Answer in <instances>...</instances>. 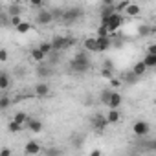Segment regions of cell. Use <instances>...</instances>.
Masks as SVG:
<instances>
[{"instance_id":"1","label":"cell","mask_w":156,"mask_h":156,"mask_svg":"<svg viewBox=\"0 0 156 156\" xmlns=\"http://www.w3.org/2000/svg\"><path fill=\"white\" fill-rule=\"evenodd\" d=\"M92 62H90V57L87 51H79V53H75L73 59L70 61V70L73 73H87L90 70Z\"/></svg>"},{"instance_id":"2","label":"cell","mask_w":156,"mask_h":156,"mask_svg":"<svg viewBox=\"0 0 156 156\" xmlns=\"http://www.w3.org/2000/svg\"><path fill=\"white\" fill-rule=\"evenodd\" d=\"M123 22H125V19H123V15H121V13H118V11H116V13H112L108 19H103V20H101V24H105V26L108 28V31H110V33L118 31V30L123 26Z\"/></svg>"},{"instance_id":"3","label":"cell","mask_w":156,"mask_h":156,"mask_svg":"<svg viewBox=\"0 0 156 156\" xmlns=\"http://www.w3.org/2000/svg\"><path fill=\"white\" fill-rule=\"evenodd\" d=\"M83 17V9L81 8H68V9H64V15H62V22L64 24H73V22H77Z\"/></svg>"},{"instance_id":"4","label":"cell","mask_w":156,"mask_h":156,"mask_svg":"<svg viewBox=\"0 0 156 156\" xmlns=\"http://www.w3.org/2000/svg\"><path fill=\"white\" fill-rule=\"evenodd\" d=\"M108 125H110V123H108L107 116H103V114H96V116L92 118V127H94V130H98V132H103Z\"/></svg>"},{"instance_id":"5","label":"cell","mask_w":156,"mask_h":156,"mask_svg":"<svg viewBox=\"0 0 156 156\" xmlns=\"http://www.w3.org/2000/svg\"><path fill=\"white\" fill-rule=\"evenodd\" d=\"M37 24H42V26H50L55 19H53V15H51V9H41L39 13H37Z\"/></svg>"},{"instance_id":"6","label":"cell","mask_w":156,"mask_h":156,"mask_svg":"<svg viewBox=\"0 0 156 156\" xmlns=\"http://www.w3.org/2000/svg\"><path fill=\"white\" fill-rule=\"evenodd\" d=\"M149 130H151V127H149L147 121H141V119H140V121H136V123L132 125V132H134L136 136H140V138H141V136H147Z\"/></svg>"},{"instance_id":"7","label":"cell","mask_w":156,"mask_h":156,"mask_svg":"<svg viewBox=\"0 0 156 156\" xmlns=\"http://www.w3.org/2000/svg\"><path fill=\"white\" fill-rule=\"evenodd\" d=\"M112 46V37L110 35H98V50L99 51H107Z\"/></svg>"},{"instance_id":"8","label":"cell","mask_w":156,"mask_h":156,"mask_svg":"<svg viewBox=\"0 0 156 156\" xmlns=\"http://www.w3.org/2000/svg\"><path fill=\"white\" fill-rule=\"evenodd\" d=\"M48 94H50V87H48V83L41 81V83L35 85V96H37V98H48Z\"/></svg>"},{"instance_id":"9","label":"cell","mask_w":156,"mask_h":156,"mask_svg":"<svg viewBox=\"0 0 156 156\" xmlns=\"http://www.w3.org/2000/svg\"><path fill=\"white\" fill-rule=\"evenodd\" d=\"M26 127L31 130V132H35V134H39L41 130H42V121H39V119H33V118H28V121H26Z\"/></svg>"},{"instance_id":"10","label":"cell","mask_w":156,"mask_h":156,"mask_svg":"<svg viewBox=\"0 0 156 156\" xmlns=\"http://www.w3.org/2000/svg\"><path fill=\"white\" fill-rule=\"evenodd\" d=\"M39 152H42V149L37 141H28L24 145V154H39Z\"/></svg>"},{"instance_id":"11","label":"cell","mask_w":156,"mask_h":156,"mask_svg":"<svg viewBox=\"0 0 156 156\" xmlns=\"http://www.w3.org/2000/svg\"><path fill=\"white\" fill-rule=\"evenodd\" d=\"M121 103H123L121 94H119V92H112L110 101H108V108H119V107H121Z\"/></svg>"},{"instance_id":"12","label":"cell","mask_w":156,"mask_h":156,"mask_svg":"<svg viewBox=\"0 0 156 156\" xmlns=\"http://www.w3.org/2000/svg\"><path fill=\"white\" fill-rule=\"evenodd\" d=\"M46 57H48V55H46L41 48H33V50H31V59H33V61H37V62H44Z\"/></svg>"},{"instance_id":"13","label":"cell","mask_w":156,"mask_h":156,"mask_svg":"<svg viewBox=\"0 0 156 156\" xmlns=\"http://www.w3.org/2000/svg\"><path fill=\"white\" fill-rule=\"evenodd\" d=\"M147 70H149V66L145 64V61H140V62H136V64L132 66V72H134L138 77H141V75H143Z\"/></svg>"},{"instance_id":"14","label":"cell","mask_w":156,"mask_h":156,"mask_svg":"<svg viewBox=\"0 0 156 156\" xmlns=\"http://www.w3.org/2000/svg\"><path fill=\"white\" fill-rule=\"evenodd\" d=\"M83 46H85L87 51H99V50H98V37H96V39H85Z\"/></svg>"},{"instance_id":"15","label":"cell","mask_w":156,"mask_h":156,"mask_svg":"<svg viewBox=\"0 0 156 156\" xmlns=\"http://www.w3.org/2000/svg\"><path fill=\"white\" fill-rule=\"evenodd\" d=\"M107 119H108L110 125H112V123H118V121H119V108H108Z\"/></svg>"},{"instance_id":"16","label":"cell","mask_w":156,"mask_h":156,"mask_svg":"<svg viewBox=\"0 0 156 156\" xmlns=\"http://www.w3.org/2000/svg\"><path fill=\"white\" fill-rule=\"evenodd\" d=\"M154 31V28H151L149 24H138V35L140 37H149Z\"/></svg>"},{"instance_id":"17","label":"cell","mask_w":156,"mask_h":156,"mask_svg":"<svg viewBox=\"0 0 156 156\" xmlns=\"http://www.w3.org/2000/svg\"><path fill=\"white\" fill-rule=\"evenodd\" d=\"M125 13H127L129 17H138V15L141 13V8H140L138 4H132V2H130V4H129V8L125 9Z\"/></svg>"},{"instance_id":"18","label":"cell","mask_w":156,"mask_h":156,"mask_svg":"<svg viewBox=\"0 0 156 156\" xmlns=\"http://www.w3.org/2000/svg\"><path fill=\"white\" fill-rule=\"evenodd\" d=\"M112 13H116V4L114 6H101V20L108 19Z\"/></svg>"},{"instance_id":"19","label":"cell","mask_w":156,"mask_h":156,"mask_svg":"<svg viewBox=\"0 0 156 156\" xmlns=\"http://www.w3.org/2000/svg\"><path fill=\"white\" fill-rule=\"evenodd\" d=\"M9 83H11V79H9L8 72H2L0 73V90H6L9 87Z\"/></svg>"},{"instance_id":"20","label":"cell","mask_w":156,"mask_h":156,"mask_svg":"<svg viewBox=\"0 0 156 156\" xmlns=\"http://www.w3.org/2000/svg\"><path fill=\"white\" fill-rule=\"evenodd\" d=\"M143 61H145V64H147L149 68H156V55H154V53H145Z\"/></svg>"},{"instance_id":"21","label":"cell","mask_w":156,"mask_h":156,"mask_svg":"<svg viewBox=\"0 0 156 156\" xmlns=\"http://www.w3.org/2000/svg\"><path fill=\"white\" fill-rule=\"evenodd\" d=\"M15 30H17V33L24 35V33H28V31L31 30V24H30V22H24V20H22V22H20V24H19V26L15 28Z\"/></svg>"},{"instance_id":"22","label":"cell","mask_w":156,"mask_h":156,"mask_svg":"<svg viewBox=\"0 0 156 156\" xmlns=\"http://www.w3.org/2000/svg\"><path fill=\"white\" fill-rule=\"evenodd\" d=\"M112 92H114V90H103V92H101V96H99V101H101L103 105H107V107H108V101H110Z\"/></svg>"},{"instance_id":"23","label":"cell","mask_w":156,"mask_h":156,"mask_svg":"<svg viewBox=\"0 0 156 156\" xmlns=\"http://www.w3.org/2000/svg\"><path fill=\"white\" fill-rule=\"evenodd\" d=\"M50 73H51V70L46 68V66H42V64L37 68V75L41 77V79H42V77H44V79H46V77H50Z\"/></svg>"},{"instance_id":"24","label":"cell","mask_w":156,"mask_h":156,"mask_svg":"<svg viewBox=\"0 0 156 156\" xmlns=\"http://www.w3.org/2000/svg\"><path fill=\"white\" fill-rule=\"evenodd\" d=\"M22 127H26V125H22V123H19V121L13 119V121L9 123V127H8V130H9V132H20Z\"/></svg>"},{"instance_id":"25","label":"cell","mask_w":156,"mask_h":156,"mask_svg":"<svg viewBox=\"0 0 156 156\" xmlns=\"http://www.w3.org/2000/svg\"><path fill=\"white\" fill-rule=\"evenodd\" d=\"M39 48L46 53V55H50V53H53V46H51V42H41L39 44Z\"/></svg>"},{"instance_id":"26","label":"cell","mask_w":156,"mask_h":156,"mask_svg":"<svg viewBox=\"0 0 156 156\" xmlns=\"http://www.w3.org/2000/svg\"><path fill=\"white\" fill-rule=\"evenodd\" d=\"M28 118H30V116H28L26 112H17L13 119H15V121H19V123H22V125H26V121H28Z\"/></svg>"},{"instance_id":"27","label":"cell","mask_w":156,"mask_h":156,"mask_svg":"<svg viewBox=\"0 0 156 156\" xmlns=\"http://www.w3.org/2000/svg\"><path fill=\"white\" fill-rule=\"evenodd\" d=\"M129 4H130V0H121V2L116 4V11H118V13H123V11L129 8Z\"/></svg>"},{"instance_id":"28","label":"cell","mask_w":156,"mask_h":156,"mask_svg":"<svg viewBox=\"0 0 156 156\" xmlns=\"http://www.w3.org/2000/svg\"><path fill=\"white\" fill-rule=\"evenodd\" d=\"M9 105H11V99H9V96H2V98H0V108H2V110H6Z\"/></svg>"},{"instance_id":"29","label":"cell","mask_w":156,"mask_h":156,"mask_svg":"<svg viewBox=\"0 0 156 156\" xmlns=\"http://www.w3.org/2000/svg\"><path fill=\"white\" fill-rule=\"evenodd\" d=\"M51 15H53V19H55V20H61V22H62L64 9H59V8H55V9H51Z\"/></svg>"},{"instance_id":"30","label":"cell","mask_w":156,"mask_h":156,"mask_svg":"<svg viewBox=\"0 0 156 156\" xmlns=\"http://www.w3.org/2000/svg\"><path fill=\"white\" fill-rule=\"evenodd\" d=\"M112 73H114V70L112 68H101V77H105V79H112Z\"/></svg>"},{"instance_id":"31","label":"cell","mask_w":156,"mask_h":156,"mask_svg":"<svg viewBox=\"0 0 156 156\" xmlns=\"http://www.w3.org/2000/svg\"><path fill=\"white\" fill-rule=\"evenodd\" d=\"M22 22V19H20V15H11V26L13 28H17L19 24Z\"/></svg>"},{"instance_id":"32","label":"cell","mask_w":156,"mask_h":156,"mask_svg":"<svg viewBox=\"0 0 156 156\" xmlns=\"http://www.w3.org/2000/svg\"><path fill=\"white\" fill-rule=\"evenodd\" d=\"M30 2V6H33V8H42L44 6V0H28Z\"/></svg>"},{"instance_id":"33","label":"cell","mask_w":156,"mask_h":156,"mask_svg":"<svg viewBox=\"0 0 156 156\" xmlns=\"http://www.w3.org/2000/svg\"><path fill=\"white\" fill-rule=\"evenodd\" d=\"M9 24H11V19H9V17H8V13L4 11V13H2V26L6 28V26H9Z\"/></svg>"},{"instance_id":"34","label":"cell","mask_w":156,"mask_h":156,"mask_svg":"<svg viewBox=\"0 0 156 156\" xmlns=\"http://www.w3.org/2000/svg\"><path fill=\"white\" fill-rule=\"evenodd\" d=\"M110 31H108V28L105 26V24H101L99 28H98V35H108Z\"/></svg>"},{"instance_id":"35","label":"cell","mask_w":156,"mask_h":156,"mask_svg":"<svg viewBox=\"0 0 156 156\" xmlns=\"http://www.w3.org/2000/svg\"><path fill=\"white\" fill-rule=\"evenodd\" d=\"M20 11H22L20 6H15V4H13V6L9 8V13H11V15H20Z\"/></svg>"},{"instance_id":"36","label":"cell","mask_w":156,"mask_h":156,"mask_svg":"<svg viewBox=\"0 0 156 156\" xmlns=\"http://www.w3.org/2000/svg\"><path fill=\"white\" fill-rule=\"evenodd\" d=\"M110 87H112V88H119V87H121V81L116 79V77H112V79H110Z\"/></svg>"},{"instance_id":"37","label":"cell","mask_w":156,"mask_h":156,"mask_svg":"<svg viewBox=\"0 0 156 156\" xmlns=\"http://www.w3.org/2000/svg\"><path fill=\"white\" fill-rule=\"evenodd\" d=\"M0 61H2V62H6L8 61V50H0Z\"/></svg>"},{"instance_id":"38","label":"cell","mask_w":156,"mask_h":156,"mask_svg":"<svg viewBox=\"0 0 156 156\" xmlns=\"http://www.w3.org/2000/svg\"><path fill=\"white\" fill-rule=\"evenodd\" d=\"M145 51H147V53H154V55H156V44H149Z\"/></svg>"},{"instance_id":"39","label":"cell","mask_w":156,"mask_h":156,"mask_svg":"<svg viewBox=\"0 0 156 156\" xmlns=\"http://www.w3.org/2000/svg\"><path fill=\"white\" fill-rule=\"evenodd\" d=\"M0 156H11V151L9 149H2L0 151Z\"/></svg>"},{"instance_id":"40","label":"cell","mask_w":156,"mask_h":156,"mask_svg":"<svg viewBox=\"0 0 156 156\" xmlns=\"http://www.w3.org/2000/svg\"><path fill=\"white\" fill-rule=\"evenodd\" d=\"M103 6H114V0H101Z\"/></svg>"},{"instance_id":"41","label":"cell","mask_w":156,"mask_h":156,"mask_svg":"<svg viewBox=\"0 0 156 156\" xmlns=\"http://www.w3.org/2000/svg\"><path fill=\"white\" fill-rule=\"evenodd\" d=\"M44 152H46V154H59L61 151H59V149H50V151H44Z\"/></svg>"},{"instance_id":"42","label":"cell","mask_w":156,"mask_h":156,"mask_svg":"<svg viewBox=\"0 0 156 156\" xmlns=\"http://www.w3.org/2000/svg\"><path fill=\"white\" fill-rule=\"evenodd\" d=\"M99 154H101V151H99V149H94V151L90 152V156H99Z\"/></svg>"},{"instance_id":"43","label":"cell","mask_w":156,"mask_h":156,"mask_svg":"<svg viewBox=\"0 0 156 156\" xmlns=\"http://www.w3.org/2000/svg\"><path fill=\"white\" fill-rule=\"evenodd\" d=\"M105 66H107V68H112V70H114V64H112V61H105Z\"/></svg>"},{"instance_id":"44","label":"cell","mask_w":156,"mask_h":156,"mask_svg":"<svg viewBox=\"0 0 156 156\" xmlns=\"http://www.w3.org/2000/svg\"><path fill=\"white\" fill-rule=\"evenodd\" d=\"M154 105H156V99H154Z\"/></svg>"},{"instance_id":"45","label":"cell","mask_w":156,"mask_h":156,"mask_svg":"<svg viewBox=\"0 0 156 156\" xmlns=\"http://www.w3.org/2000/svg\"><path fill=\"white\" fill-rule=\"evenodd\" d=\"M154 147H156V143H154Z\"/></svg>"}]
</instances>
